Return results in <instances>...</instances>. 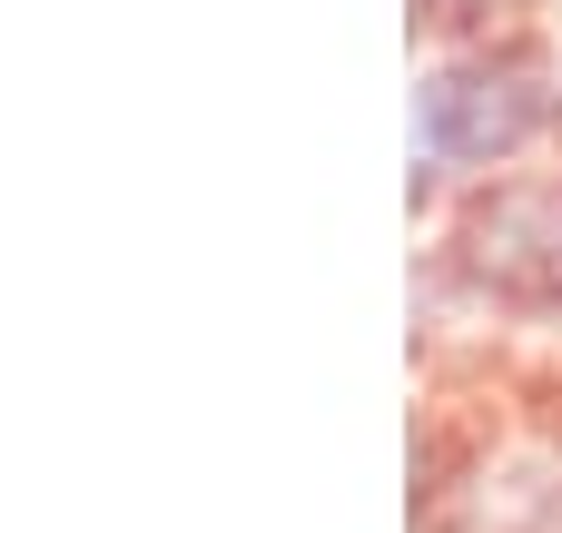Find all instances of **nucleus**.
<instances>
[{
  "instance_id": "nucleus-1",
  "label": "nucleus",
  "mask_w": 562,
  "mask_h": 533,
  "mask_svg": "<svg viewBox=\"0 0 562 533\" xmlns=\"http://www.w3.org/2000/svg\"><path fill=\"white\" fill-rule=\"evenodd\" d=\"M454 267L494 297V307H524V317H553L562 307V188L553 178H504L464 208L454 227Z\"/></svg>"
},
{
  "instance_id": "nucleus-2",
  "label": "nucleus",
  "mask_w": 562,
  "mask_h": 533,
  "mask_svg": "<svg viewBox=\"0 0 562 533\" xmlns=\"http://www.w3.org/2000/svg\"><path fill=\"white\" fill-rule=\"evenodd\" d=\"M543 119H553V99H543L533 69H514V59H464V69H435V79H425L415 138H425L435 168H494V158H514Z\"/></svg>"
}]
</instances>
